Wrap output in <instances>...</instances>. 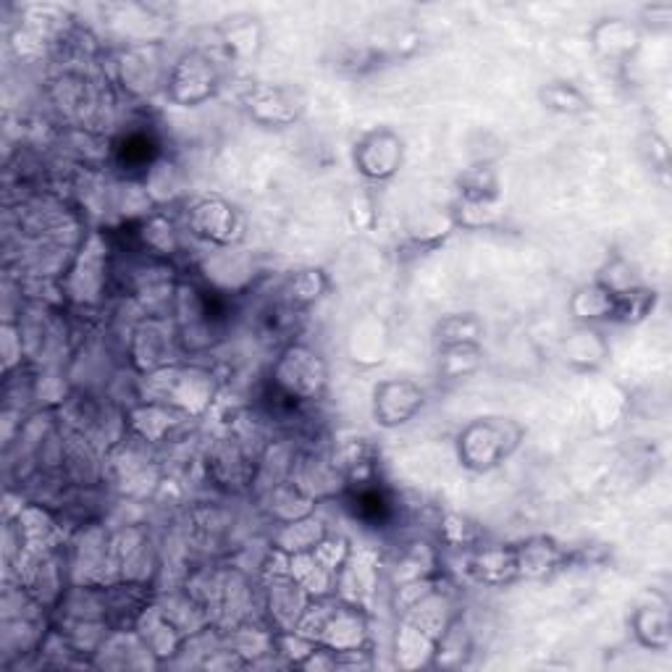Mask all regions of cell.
<instances>
[{"mask_svg":"<svg viewBox=\"0 0 672 672\" xmlns=\"http://www.w3.org/2000/svg\"><path fill=\"white\" fill-rule=\"evenodd\" d=\"M470 571L478 580L489 586H502L509 580L518 578V554L513 549H487V552H478L473 562H470Z\"/></svg>","mask_w":672,"mask_h":672,"instance_id":"4fadbf2b","label":"cell"},{"mask_svg":"<svg viewBox=\"0 0 672 672\" xmlns=\"http://www.w3.org/2000/svg\"><path fill=\"white\" fill-rule=\"evenodd\" d=\"M515 554H518V573L528 575V578L552 573L562 562V552L552 539L526 541V544L515 547Z\"/></svg>","mask_w":672,"mask_h":672,"instance_id":"e0dca14e","label":"cell"},{"mask_svg":"<svg viewBox=\"0 0 672 672\" xmlns=\"http://www.w3.org/2000/svg\"><path fill=\"white\" fill-rule=\"evenodd\" d=\"M171 423H173L171 410L158 403L140 407V410H134V416H132L134 429H137L145 439H151V442H158V439L171 429Z\"/></svg>","mask_w":672,"mask_h":672,"instance_id":"603a6c76","label":"cell"},{"mask_svg":"<svg viewBox=\"0 0 672 672\" xmlns=\"http://www.w3.org/2000/svg\"><path fill=\"white\" fill-rule=\"evenodd\" d=\"M470 531H473V528H470V523L465 520V518H449L447 520V526H444V533H447V539L449 541H455V544H465V541H470Z\"/></svg>","mask_w":672,"mask_h":672,"instance_id":"d4e9b609","label":"cell"},{"mask_svg":"<svg viewBox=\"0 0 672 672\" xmlns=\"http://www.w3.org/2000/svg\"><path fill=\"white\" fill-rule=\"evenodd\" d=\"M591 45L604 61L625 63L641 48V29L628 19H602L591 29Z\"/></svg>","mask_w":672,"mask_h":672,"instance_id":"ba28073f","label":"cell"},{"mask_svg":"<svg viewBox=\"0 0 672 672\" xmlns=\"http://www.w3.org/2000/svg\"><path fill=\"white\" fill-rule=\"evenodd\" d=\"M384 350H386V336L381 332L379 323L365 321V323H355L352 334H350V355L352 360H358V363H381L384 360Z\"/></svg>","mask_w":672,"mask_h":672,"instance_id":"ffe728a7","label":"cell"},{"mask_svg":"<svg viewBox=\"0 0 672 672\" xmlns=\"http://www.w3.org/2000/svg\"><path fill=\"white\" fill-rule=\"evenodd\" d=\"M224 43L237 58H255L263 48V29L257 19L252 16H231L226 19Z\"/></svg>","mask_w":672,"mask_h":672,"instance_id":"d6986e66","label":"cell"},{"mask_svg":"<svg viewBox=\"0 0 672 672\" xmlns=\"http://www.w3.org/2000/svg\"><path fill=\"white\" fill-rule=\"evenodd\" d=\"M244 108H248L250 119L261 127H289L300 119L302 106L297 95L287 87H274V84H257L250 87L244 95Z\"/></svg>","mask_w":672,"mask_h":672,"instance_id":"52a82bcc","label":"cell"},{"mask_svg":"<svg viewBox=\"0 0 672 672\" xmlns=\"http://www.w3.org/2000/svg\"><path fill=\"white\" fill-rule=\"evenodd\" d=\"M463 190V203H473V205H491L496 197H500V182H496V173L491 171L489 166H478L470 168L468 173L460 179Z\"/></svg>","mask_w":672,"mask_h":672,"instance_id":"44dd1931","label":"cell"},{"mask_svg":"<svg viewBox=\"0 0 672 672\" xmlns=\"http://www.w3.org/2000/svg\"><path fill=\"white\" fill-rule=\"evenodd\" d=\"M352 515L358 520H363L368 528H381L394 518V504L392 496L384 489L376 487L371 478L355 483L352 496H350Z\"/></svg>","mask_w":672,"mask_h":672,"instance_id":"8fae6325","label":"cell"},{"mask_svg":"<svg viewBox=\"0 0 672 672\" xmlns=\"http://www.w3.org/2000/svg\"><path fill=\"white\" fill-rule=\"evenodd\" d=\"M218 89V71L213 61L203 53H184L168 69L166 76V95L168 100L182 108L203 106L211 100Z\"/></svg>","mask_w":672,"mask_h":672,"instance_id":"3957f363","label":"cell"},{"mask_svg":"<svg viewBox=\"0 0 672 672\" xmlns=\"http://www.w3.org/2000/svg\"><path fill=\"white\" fill-rule=\"evenodd\" d=\"M483 323L473 313H455L436 323L439 350L449 347H481Z\"/></svg>","mask_w":672,"mask_h":672,"instance_id":"9a60e30c","label":"cell"},{"mask_svg":"<svg viewBox=\"0 0 672 672\" xmlns=\"http://www.w3.org/2000/svg\"><path fill=\"white\" fill-rule=\"evenodd\" d=\"M187 224H190L192 235L216 244V248H235L244 237L242 213L221 197L197 200L187 213Z\"/></svg>","mask_w":672,"mask_h":672,"instance_id":"5b68a950","label":"cell"},{"mask_svg":"<svg viewBox=\"0 0 672 672\" xmlns=\"http://www.w3.org/2000/svg\"><path fill=\"white\" fill-rule=\"evenodd\" d=\"M633 633L646 649L664 651L670 646V615L664 607H641L633 615Z\"/></svg>","mask_w":672,"mask_h":672,"instance_id":"ac0fdd59","label":"cell"},{"mask_svg":"<svg viewBox=\"0 0 672 672\" xmlns=\"http://www.w3.org/2000/svg\"><path fill=\"white\" fill-rule=\"evenodd\" d=\"M158 142L151 132H127L124 137L116 142L113 158L116 166L124 173H147L158 164Z\"/></svg>","mask_w":672,"mask_h":672,"instance_id":"30bf717a","label":"cell"},{"mask_svg":"<svg viewBox=\"0 0 672 672\" xmlns=\"http://www.w3.org/2000/svg\"><path fill=\"white\" fill-rule=\"evenodd\" d=\"M560 358L575 373H593L610 358V345H607L602 332H597L593 326H584L562 341Z\"/></svg>","mask_w":672,"mask_h":672,"instance_id":"9c48e42d","label":"cell"},{"mask_svg":"<svg viewBox=\"0 0 672 672\" xmlns=\"http://www.w3.org/2000/svg\"><path fill=\"white\" fill-rule=\"evenodd\" d=\"M442 363L444 373L449 379H463L468 373H473L478 363H481V347H449V350H442Z\"/></svg>","mask_w":672,"mask_h":672,"instance_id":"cb8c5ba5","label":"cell"},{"mask_svg":"<svg viewBox=\"0 0 672 672\" xmlns=\"http://www.w3.org/2000/svg\"><path fill=\"white\" fill-rule=\"evenodd\" d=\"M271 379H274L276 392L287 399L308 403V399L321 397L326 389L328 371L319 352L305 345H289L274 363Z\"/></svg>","mask_w":672,"mask_h":672,"instance_id":"7a4b0ae2","label":"cell"},{"mask_svg":"<svg viewBox=\"0 0 672 672\" xmlns=\"http://www.w3.org/2000/svg\"><path fill=\"white\" fill-rule=\"evenodd\" d=\"M425 392L410 379H386L373 389V418L381 429H399L423 410Z\"/></svg>","mask_w":672,"mask_h":672,"instance_id":"8992f818","label":"cell"},{"mask_svg":"<svg viewBox=\"0 0 672 672\" xmlns=\"http://www.w3.org/2000/svg\"><path fill=\"white\" fill-rule=\"evenodd\" d=\"M523 425L513 418H478L457 436V457L468 470L489 473L520 447Z\"/></svg>","mask_w":672,"mask_h":672,"instance_id":"6da1fadb","label":"cell"},{"mask_svg":"<svg viewBox=\"0 0 672 672\" xmlns=\"http://www.w3.org/2000/svg\"><path fill=\"white\" fill-rule=\"evenodd\" d=\"M328 289L326 276L319 268H305L297 271V274L289 279V300L292 305H310V302L321 300L323 292Z\"/></svg>","mask_w":672,"mask_h":672,"instance_id":"7402d4cb","label":"cell"},{"mask_svg":"<svg viewBox=\"0 0 672 672\" xmlns=\"http://www.w3.org/2000/svg\"><path fill=\"white\" fill-rule=\"evenodd\" d=\"M615 305H617V292H612L610 287H604L602 281H593L580 287L571 300V313L578 321H584L586 326L597 321H612L615 319Z\"/></svg>","mask_w":672,"mask_h":672,"instance_id":"7c38bea8","label":"cell"},{"mask_svg":"<svg viewBox=\"0 0 672 672\" xmlns=\"http://www.w3.org/2000/svg\"><path fill=\"white\" fill-rule=\"evenodd\" d=\"M352 164L371 182H389L405 164V142L394 129H373L355 142Z\"/></svg>","mask_w":672,"mask_h":672,"instance_id":"277c9868","label":"cell"},{"mask_svg":"<svg viewBox=\"0 0 672 672\" xmlns=\"http://www.w3.org/2000/svg\"><path fill=\"white\" fill-rule=\"evenodd\" d=\"M539 103L557 116H584L591 111V100L580 87L567 80H552L539 87Z\"/></svg>","mask_w":672,"mask_h":672,"instance_id":"5bb4252c","label":"cell"},{"mask_svg":"<svg viewBox=\"0 0 672 672\" xmlns=\"http://www.w3.org/2000/svg\"><path fill=\"white\" fill-rule=\"evenodd\" d=\"M326 539H328L326 526H323L321 520H313L305 515V518L300 520L284 523L279 533V549L284 554L313 552V549H319Z\"/></svg>","mask_w":672,"mask_h":672,"instance_id":"2e32d148","label":"cell"}]
</instances>
